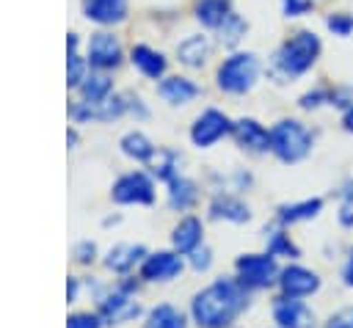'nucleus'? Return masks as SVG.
Instances as JSON below:
<instances>
[{"instance_id": "f257e3e1", "label": "nucleus", "mask_w": 353, "mask_h": 328, "mask_svg": "<svg viewBox=\"0 0 353 328\" xmlns=\"http://www.w3.org/2000/svg\"><path fill=\"white\" fill-rule=\"evenodd\" d=\"M243 309H245V287L232 278L212 281L190 303V314L199 328H226Z\"/></svg>"}, {"instance_id": "f03ea898", "label": "nucleus", "mask_w": 353, "mask_h": 328, "mask_svg": "<svg viewBox=\"0 0 353 328\" xmlns=\"http://www.w3.org/2000/svg\"><path fill=\"white\" fill-rule=\"evenodd\" d=\"M320 36L312 33V30H298L292 33L287 41H281V47L276 50L273 55V74L281 77V80H292V77H301L306 74L314 61L320 58Z\"/></svg>"}, {"instance_id": "7ed1b4c3", "label": "nucleus", "mask_w": 353, "mask_h": 328, "mask_svg": "<svg viewBox=\"0 0 353 328\" xmlns=\"http://www.w3.org/2000/svg\"><path fill=\"white\" fill-rule=\"evenodd\" d=\"M312 132L295 121V119H281L276 121V127L270 130V152L281 160V163H298L312 152Z\"/></svg>"}, {"instance_id": "20e7f679", "label": "nucleus", "mask_w": 353, "mask_h": 328, "mask_svg": "<svg viewBox=\"0 0 353 328\" xmlns=\"http://www.w3.org/2000/svg\"><path fill=\"white\" fill-rule=\"evenodd\" d=\"M218 88L226 94H245L259 77V61L254 52H234L218 66Z\"/></svg>"}, {"instance_id": "39448f33", "label": "nucleus", "mask_w": 353, "mask_h": 328, "mask_svg": "<svg viewBox=\"0 0 353 328\" xmlns=\"http://www.w3.org/2000/svg\"><path fill=\"white\" fill-rule=\"evenodd\" d=\"M237 270V281L245 289H265L273 281H279V267L273 254H243L234 262Z\"/></svg>"}, {"instance_id": "423d86ee", "label": "nucleus", "mask_w": 353, "mask_h": 328, "mask_svg": "<svg viewBox=\"0 0 353 328\" xmlns=\"http://www.w3.org/2000/svg\"><path fill=\"white\" fill-rule=\"evenodd\" d=\"M110 196L119 204H152L154 201V185L143 171H132V174H124L116 179Z\"/></svg>"}, {"instance_id": "0eeeda50", "label": "nucleus", "mask_w": 353, "mask_h": 328, "mask_svg": "<svg viewBox=\"0 0 353 328\" xmlns=\"http://www.w3.org/2000/svg\"><path fill=\"white\" fill-rule=\"evenodd\" d=\"M226 132H232V121L226 119V113L210 107V110H204V113L193 121V127H190V141H193L199 149H207V146H212L215 141H221Z\"/></svg>"}, {"instance_id": "6e6552de", "label": "nucleus", "mask_w": 353, "mask_h": 328, "mask_svg": "<svg viewBox=\"0 0 353 328\" xmlns=\"http://www.w3.org/2000/svg\"><path fill=\"white\" fill-rule=\"evenodd\" d=\"M273 320L279 322V328H314V314L306 303L295 300V298H276L273 303Z\"/></svg>"}, {"instance_id": "1a4fd4ad", "label": "nucleus", "mask_w": 353, "mask_h": 328, "mask_svg": "<svg viewBox=\"0 0 353 328\" xmlns=\"http://www.w3.org/2000/svg\"><path fill=\"white\" fill-rule=\"evenodd\" d=\"M279 287H281V295H287V298H303V295H312L320 289V278H317V273H312L301 265H290L279 273Z\"/></svg>"}, {"instance_id": "9d476101", "label": "nucleus", "mask_w": 353, "mask_h": 328, "mask_svg": "<svg viewBox=\"0 0 353 328\" xmlns=\"http://www.w3.org/2000/svg\"><path fill=\"white\" fill-rule=\"evenodd\" d=\"M121 61V44L113 33H94L91 41H88V63L97 66V69H113L119 66Z\"/></svg>"}, {"instance_id": "9b49d317", "label": "nucleus", "mask_w": 353, "mask_h": 328, "mask_svg": "<svg viewBox=\"0 0 353 328\" xmlns=\"http://www.w3.org/2000/svg\"><path fill=\"white\" fill-rule=\"evenodd\" d=\"M182 270V259L171 251H157V254H149L141 265V278L146 281H168L174 276H179Z\"/></svg>"}, {"instance_id": "f8f14e48", "label": "nucleus", "mask_w": 353, "mask_h": 328, "mask_svg": "<svg viewBox=\"0 0 353 328\" xmlns=\"http://www.w3.org/2000/svg\"><path fill=\"white\" fill-rule=\"evenodd\" d=\"M234 141L248 152H268L270 149V132L256 119H240L232 124Z\"/></svg>"}, {"instance_id": "ddd939ff", "label": "nucleus", "mask_w": 353, "mask_h": 328, "mask_svg": "<svg viewBox=\"0 0 353 328\" xmlns=\"http://www.w3.org/2000/svg\"><path fill=\"white\" fill-rule=\"evenodd\" d=\"M83 11L99 25H113L127 17V0H83Z\"/></svg>"}, {"instance_id": "4468645a", "label": "nucleus", "mask_w": 353, "mask_h": 328, "mask_svg": "<svg viewBox=\"0 0 353 328\" xmlns=\"http://www.w3.org/2000/svg\"><path fill=\"white\" fill-rule=\"evenodd\" d=\"M141 309H138V303L127 295V292H113L110 298H105L102 303H99V314L105 317V322H124V320H130V317H135Z\"/></svg>"}, {"instance_id": "2eb2a0df", "label": "nucleus", "mask_w": 353, "mask_h": 328, "mask_svg": "<svg viewBox=\"0 0 353 328\" xmlns=\"http://www.w3.org/2000/svg\"><path fill=\"white\" fill-rule=\"evenodd\" d=\"M201 221L199 218H182L176 226H174V232H171V243H174V248L179 251V254H190V251H196L199 245H201Z\"/></svg>"}, {"instance_id": "dca6fc26", "label": "nucleus", "mask_w": 353, "mask_h": 328, "mask_svg": "<svg viewBox=\"0 0 353 328\" xmlns=\"http://www.w3.org/2000/svg\"><path fill=\"white\" fill-rule=\"evenodd\" d=\"M130 61L135 63V69H138L141 74H146V77H152V80H157V77L165 72V58H163V52H157V50H152V47H146V44H135L132 52H130Z\"/></svg>"}, {"instance_id": "f3484780", "label": "nucleus", "mask_w": 353, "mask_h": 328, "mask_svg": "<svg viewBox=\"0 0 353 328\" xmlns=\"http://www.w3.org/2000/svg\"><path fill=\"white\" fill-rule=\"evenodd\" d=\"M157 91L171 105H185V102H190V99L199 96V85L193 80H188V77H165Z\"/></svg>"}, {"instance_id": "a211bd4d", "label": "nucleus", "mask_w": 353, "mask_h": 328, "mask_svg": "<svg viewBox=\"0 0 353 328\" xmlns=\"http://www.w3.org/2000/svg\"><path fill=\"white\" fill-rule=\"evenodd\" d=\"M196 198H199V190L190 179H185V176H171L168 179V207L171 209H179V212L190 209L196 204Z\"/></svg>"}, {"instance_id": "6ab92c4d", "label": "nucleus", "mask_w": 353, "mask_h": 328, "mask_svg": "<svg viewBox=\"0 0 353 328\" xmlns=\"http://www.w3.org/2000/svg\"><path fill=\"white\" fill-rule=\"evenodd\" d=\"M210 212H212V218H223V221H232V223H245L251 218L248 207L234 196H215L212 204H210Z\"/></svg>"}, {"instance_id": "aec40b11", "label": "nucleus", "mask_w": 353, "mask_h": 328, "mask_svg": "<svg viewBox=\"0 0 353 328\" xmlns=\"http://www.w3.org/2000/svg\"><path fill=\"white\" fill-rule=\"evenodd\" d=\"M176 55L185 66H204V61L210 58V41L204 36H188L185 41L176 44Z\"/></svg>"}, {"instance_id": "412c9836", "label": "nucleus", "mask_w": 353, "mask_h": 328, "mask_svg": "<svg viewBox=\"0 0 353 328\" xmlns=\"http://www.w3.org/2000/svg\"><path fill=\"white\" fill-rule=\"evenodd\" d=\"M229 14H232L229 0H199V3H196V19H199L204 28L218 30Z\"/></svg>"}, {"instance_id": "4be33fe9", "label": "nucleus", "mask_w": 353, "mask_h": 328, "mask_svg": "<svg viewBox=\"0 0 353 328\" xmlns=\"http://www.w3.org/2000/svg\"><path fill=\"white\" fill-rule=\"evenodd\" d=\"M323 209V198H303L298 204H284L279 209V221L281 223H298V221H309Z\"/></svg>"}, {"instance_id": "5701e85b", "label": "nucleus", "mask_w": 353, "mask_h": 328, "mask_svg": "<svg viewBox=\"0 0 353 328\" xmlns=\"http://www.w3.org/2000/svg\"><path fill=\"white\" fill-rule=\"evenodd\" d=\"M143 254H146L143 245H116V248H110L105 265H108L110 270H116V273H127Z\"/></svg>"}, {"instance_id": "b1692460", "label": "nucleus", "mask_w": 353, "mask_h": 328, "mask_svg": "<svg viewBox=\"0 0 353 328\" xmlns=\"http://www.w3.org/2000/svg\"><path fill=\"white\" fill-rule=\"evenodd\" d=\"M121 152H124L127 157L138 160V163H149V160L154 157V146H152V141H149L143 132H127V135L121 138Z\"/></svg>"}, {"instance_id": "393cba45", "label": "nucleus", "mask_w": 353, "mask_h": 328, "mask_svg": "<svg viewBox=\"0 0 353 328\" xmlns=\"http://www.w3.org/2000/svg\"><path fill=\"white\" fill-rule=\"evenodd\" d=\"M143 328H185V317H182V311H176L174 306L160 303V306H154V309L149 311Z\"/></svg>"}, {"instance_id": "a878e982", "label": "nucleus", "mask_w": 353, "mask_h": 328, "mask_svg": "<svg viewBox=\"0 0 353 328\" xmlns=\"http://www.w3.org/2000/svg\"><path fill=\"white\" fill-rule=\"evenodd\" d=\"M110 88H113V83H110L108 74H102V72L99 74H88L80 83V96H83V102H99V99L110 96Z\"/></svg>"}, {"instance_id": "bb28decb", "label": "nucleus", "mask_w": 353, "mask_h": 328, "mask_svg": "<svg viewBox=\"0 0 353 328\" xmlns=\"http://www.w3.org/2000/svg\"><path fill=\"white\" fill-rule=\"evenodd\" d=\"M66 50H69V61H66V83L69 85H80L83 77H85V66H83V58L77 55V36L69 33L66 39Z\"/></svg>"}, {"instance_id": "cd10ccee", "label": "nucleus", "mask_w": 353, "mask_h": 328, "mask_svg": "<svg viewBox=\"0 0 353 328\" xmlns=\"http://www.w3.org/2000/svg\"><path fill=\"white\" fill-rule=\"evenodd\" d=\"M245 30H248V25L232 11L226 19H223V25L218 28V39H221V44H226V47H234L243 36H245Z\"/></svg>"}, {"instance_id": "c85d7f7f", "label": "nucleus", "mask_w": 353, "mask_h": 328, "mask_svg": "<svg viewBox=\"0 0 353 328\" xmlns=\"http://www.w3.org/2000/svg\"><path fill=\"white\" fill-rule=\"evenodd\" d=\"M268 254H273V256H298L301 251H298V245L290 240V234L273 232L270 240H268Z\"/></svg>"}, {"instance_id": "c756f323", "label": "nucleus", "mask_w": 353, "mask_h": 328, "mask_svg": "<svg viewBox=\"0 0 353 328\" xmlns=\"http://www.w3.org/2000/svg\"><path fill=\"white\" fill-rule=\"evenodd\" d=\"M149 163H154V174L160 176V179H171V176H176V157H174V152H157V157H152Z\"/></svg>"}, {"instance_id": "7c9ffc66", "label": "nucleus", "mask_w": 353, "mask_h": 328, "mask_svg": "<svg viewBox=\"0 0 353 328\" xmlns=\"http://www.w3.org/2000/svg\"><path fill=\"white\" fill-rule=\"evenodd\" d=\"M334 88H314L309 94L301 96V107L303 110H312V107H320V105H334Z\"/></svg>"}, {"instance_id": "2f4dec72", "label": "nucleus", "mask_w": 353, "mask_h": 328, "mask_svg": "<svg viewBox=\"0 0 353 328\" xmlns=\"http://www.w3.org/2000/svg\"><path fill=\"white\" fill-rule=\"evenodd\" d=\"M325 25H328V30L334 33V36H350L353 33V17L350 14H345V11H336V14H328V19H325Z\"/></svg>"}, {"instance_id": "473e14b6", "label": "nucleus", "mask_w": 353, "mask_h": 328, "mask_svg": "<svg viewBox=\"0 0 353 328\" xmlns=\"http://www.w3.org/2000/svg\"><path fill=\"white\" fill-rule=\"evenodd\" d=\"M339 223H342V226H353V182H347V187L342 190V204H339Z\"/></svg>"}, {"instance_id": "72a5a7b5", "label": "nucleus", "mask_w": 353, "mask_h": 328, "mask_svg": "<svg viewBox=\"0 0 353 328\" xmlns=\"http://www.w3.org/2000/svg\"><path fill=\"white\" fill-rule=\"evenodd\" d=\"M284 17H303L312 11V0H281Z\"/></svg>"}, {"instance_id": "f704fd0d", "label": "nucleus", "mask_w": 353, "mask_h": 328, "mask_svg": "<svg viewBox=\"0 0 353 328\" xmlns=\"http://www.w3.org/2000/svg\"><path fill=\"white\" fill-rule=\"evenodd\" d=\"M66 328H99V317L88 311H77L66 320Z\"/></svg>"}, {"instance_id": "c9c22d12", "label": "nucleus", "mask_w": 353, "mask_h": 328, "mask_svg": "<svg viewBox=\"0 0 353 328\" xmlns=\"http://www.w3.org/2000/svg\"><path fill=\"white\" fill-rule=\"evenodd\" d=\"M325 328H353V306H350V309L336 311V314L325 322Z\"/></svg>"}, {"instance_id": "e433bc0d", "label": "nucleus", "mask_w": 353, "mask_h": 328, "mask_svg": "<svg viewBox=\"0 0 353 328\" xmlns=\"http://www.w3.org/2000/svg\"><path fill=\"white\" fill-rule=\"evenodd\" d=\"M210 248H196V251H190V265L196 267V270H207L210 267Z\"/></svg>"}, {"instance_id": "4c0bfd02", "label": "nucleus", "mask_w": 353, "mask_h": 328, "mask_svg": "<svg viewBox=\"0 0 353 328\" xmlns=\"http://www.w3.org/2000/svg\"><path fill=\"white\" fill-rule=\"evenodd\" d=\"M77 259H80V262L94 259V243H83V245L77 248Z\"/></svg>"}, {"instance_id": "58836bf2", "label": "nucleus", "mask_w": 353, "mask_h": 328, "mask_svg": "<svg viewBox=\"0 0 353 328\" xmlns=\"http://www.w3.org/2000/svg\"><path fill=\"white\" fill-rule=\"evenodd\" d=\"M342 276H345V284H347V287H353V254H350V259H347V265H345Z\"/></svg>"}, {"instance_id": "ea45409f", "label": "nucleus", "mask_w": 353, "mask_h": 328, "mask_svg": "<svg viewBox=\"0 0 353 328\" xmlns=\"http://www.w3.org/2000/svg\"><path fill=\"white\" fill-rule=\"evenodd\" d=\"M342 124H345V130H347V132L353 135V105H350V107L345 110V119H342Z\"/></svg>"}, {"instance_id": "a19ab883", "label": "nucleus", "mask_w": 353, "mask_h": 328, "mask_svg": "<svg viewBox=\"0 0 353 328\" xmlns=\"http://www.w3.org/2000/svg\"><path fill=\"white\" fill-rule=\"evenodd\" d=\"M66 295H69V300H74V295H77V281H74V278H69V284H66Z\"/></svg>"}]
</instances>
